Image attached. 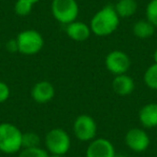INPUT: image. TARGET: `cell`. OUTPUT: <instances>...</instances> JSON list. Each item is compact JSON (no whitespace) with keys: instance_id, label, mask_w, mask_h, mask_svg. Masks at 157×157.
Masks as SVG:
<instances>
[{"instance_id":"obj_1","label":"cell","mask_w":157,"mask_h":157,"mask_svg":"<svg viewBox=\"0 0 157 157\" xmlns=\"http://www.w3.org/2000/svg\"><path fill=\"white\" fill-rule=\"evenodd\" d=\"M120 25V16L114 6H105L101 8L90 21V30L98 37H107L113 33Z\"/></svg>"},{"instance_id":"obj_2","label":"cell","mask_w":157,"mask_h":157,"mask_svg":"<svg viewBox=\"0 0 157 157\" xmlns=\"http://www.w3.org/2000/svg\"><path fill=\"white\" fill-rule=\"evenodd\" d=\"M23 132L18 127L10 123L0 124V152L14 154L22 150Z\"/></svg>"},{"instance_id":"obj_3","label":"cell","mask_w":157,"mask_h":157,"mask_svg":"<svg viewBox=\"0 0 157 157\" xmlns=\"http://www.w3.org/2000/svg\"><path fill=\"white\" fill-rule=\"evenodd\" d=\"M15 39L18 44V53L27 56L38 54L44 46V39L42 35L33 29L22 31Z\"/></svg>"},{"instance_id":"obj_4","label":"cell","mask_w":157,"mask_h":157,"mask_svg":"<svg viewBox=\"0 0 157 157\" xmlns=\"http://www.w3.org/2000/svg\"><path fill=\"white\" fill-rule=\"evenodd\" d=\"M45 146L53 155H66L71 146L68 132L63 128H53L45 136Z\"/></svg>"},{"instance_id":"obj_5","label":"cell","mask_w":157,"mask_h":157,"mask_svg":"<svg viewBox=\"0 0 157 157\" xmlns=\"http://www.w3.org/2000/svg\"><path fill=\"white\" fill-rule=\"evenodd\" d=\"M51 10L57 22L63 25L76 21L78 15V5L76 0H53Z\"/></svg>"},{"instance_id":"obj_6","label":"cell","mask_w":157,"mask_h":157,"mask_svg":"<svg viewBox=\"0 0 157 157\" xmlns=\"http://www.w3.org/2000/svg\"><path fill=\"white\" fill-rule=\"evenodd\" d=\"M73 132L76 139L82 142H90L96 138L97 124L92 116L81 114L73 123Z\"/></svg>"},{"instance_id":"obj_7","label":"cell","mask_w":157,"mask_h":157,"mask_svg":"<svg viewBox=\"0 0 157 157\" xmlns=\"http://www.w3.org/2000/svg\"><path fill=\"white\" fill-rule=\"evenodd\" d=\"M130 66V57L123 51H112L105 57V67L114 75L127 73Z\"/></svg>"},{"instance_id":"obj_8","label":"cell","mask_w":157,"mask_h":157,"mask_svg":"<svg viewBox=\"0 0 157 157\" xmlns=\"http://www.w3.org/2000/svg\"><path fill=\"white\" fill-rule=\"evenodd\" d=\"M150 137L147 132L141 128L129 129L125 136V143L131 151L136 153H142L146 151L150 146Z\"/></svg>"},{"instance_id":"obj_9","label":"cell","mask_w":157,"mask_h":157,"mask_svg":"<svg viewBox=\"0 0 157 157\" xmlns=\"http://www.w3.org/2000/svg\"><path fill=\"white\" fill-rule=\"evenodd\" d=\"M115 150L111 141L105 138H98L90 141L86 157H115Z\"/></svg>"},{"instance_id":"obj_10","label":"cell","mask_w":157,"mask_h":157,"mask_svg":"<svg viewBox=\"0 0 157 157\" xmlns=\"http://www.w3.org/2000/svg\"><path fill=\"white\" fill-rule=\"evenodd\" d=\"M55 96V88L51 82L40 81L31 88V98L38 103H46Z\"/></svg>"},{"instance_id":"obj_11","label":"cell","mask_w":157,"mask_h":157,"mask_svg":"<svg viewBox=\"0 0 157 157\" xmlns=\"http://www.w3.org/2000/svg\"><path fill=\"white\" fill-rule=\"evenodd\" d=\"M65 30L70 39L78 42H83L87 40L92 33L90 27L87 24L83 22H78V21H74V22L66 25Z\"/></svg>"},{"instance_id":"obj_12","label":"cell","mask_w":157,"mask_h":157,"mask_svg":"<svg viewBox=\"0 0 157 157\" xmlns=\"http://www.w3.org/2000/svg\"><path fill=\"white\" fill-rule=\"evenodd\" d=\"M112 88L114 93L120 96H128L135 90V82L131 76L125 74L115 75L112 82Z\"/></svg>"},{"instance_id":"obj_13","label":"cell","mask_w":157,"mask_h":157,"mask_svg":"<svg viewBox=\"0 0 157 157\" xmlns=\"http://www.w3.org/2000/svg\"><path fill=\"white\" fill-rule=\"evenodd\" d=\"M139 121L145 128L157 127V103L151 102L143 105L139 111Z\"/></svg>"},{"instance_id":"obj_14","label":"cell","mask_w":157,"mask_h":157,"mask_svg":"<svg viewBox=\"0 0 157 157\" xmlns=\"http://www.w3.org/2000/svg\"><path fill=\"white\" fill-rule=\"evenodd\" d=\"M114 9L120 18L130 17L137 12L138 3L136 0H118L114 6Z\"/></svg>"},{"instance_id":"obj_15","label":"cell","mask_w":157,"mask_h":157,"mask_svg":"<svg viewBox=\"0 0 157 157\" xmlns=\"http://www.w3.org/2000/svg\"><path fill=\"white\" fill-rule=\"evenodd\" d=\"M156 27L150 23L147 20H142L137 22L133 25V35L139 39H148V38L153 37L155 33Z\"/></svg>"},{"instance_id":"obj_16","label":"cell","mask_w":157,"mask_h":157,"mask_svg":"<svg viewBox=\"0 0 157 157\" xmlns=\"http://www.w3.org/2000/svg\"><path fill=\"white\" fill-rule=\"evenodd\" d=\"M143 80L148 88L157 90V63H153L146 69Z\"/></svg>"},{"instance_id":"obj_17","label":"cell","mask_w":157,"mask_h":157,"mask_svg":"<svg viewBox=\"0 0 157 157\" xmlns=\"http://www.w3.org/2000/svg\"><path fill=\"white\" fill-rule=\"evenodd\" d=\"M40 146V137L35 132H23L22 137V148L38 147Z\"/></svg>"},{"instance_id":"obj_18","label":"cell","mask_w":157,"mask_h":157,"mask_svg":"<svg viewBox=\"0 0 157 157\" xmlns=\"http://www.w3.org/2000/svg\"><path fill=\"white\" fill-rule=\"evenodd\" d=\"M33 3L27 0H17L14 5V12L18 16H27L31 13L33 8Z\"/></svg>"},{"instance_id":"obj_19","label":"cell","mask_w":157,"mask_h":157,"mask_svg":"<svg viewBox=\"0 0 157 157\" xmlns=\"http://www.w3.org/2000/svg\"><path fill=\"white\" fill-rule=\"evenodd\" d=\"M18 157H48V154L45 150L38 146V147L22 148L20 151Z\"/></svg>"},{"instance_id":"obj_20","label":"cell","mask_w":157,"mask_h":157,"mask_svg":"<svg viewBox=\"0 0 157 157\" xmlns=\"http://www.w3.org/2000/svg\"><path fill=\"white\" fill-rule=\"evenodd\" d=\"M146 20L157 28V0H151L146 6Z\"/></svg>"},{"instance_id":"obj_21","label":"cell","mask_w":157,"mask_h":157,"mask_svg":"<svg viewBox=\"0 0 157 157\" xmlns=\"http://www.w3.org/2000/svg\"><path fill=\"white\" fill-rule=\"evenodd\" d=\"M10 97V87L5 82L0 81V103H3Z\"/></svg>"},{"instance_id":"obj_22","label":"cell","mask_w":157,"mask_h":157,"mask_svg":"<svg viewBox=\"0 0 157 157\" xmlns=\"http://www.w3.org/2000/svg\"><path fill=\"white\" fill-rule=\"evenodd\" d=\"M6 50L9 53H12V54H15V53H18V44L16 39H11L6 43Z\"/></svg>"},{"instance_id":"obj_23","label":"cell","mask_w":157,"mask_h":157,"mask_svg":"<svg viewBox=\"0 0 157 157\" xmlns=\"http://www.w3.org/2000/svg\"><path fill=\"white\" fill-rule=\"evenodd\" d=\"M153 59H154V63H157V48L153 53Z\"/></svg>"},{"instance_id":"obj_24","label":"cell","mask_w":157,"mask_h":157,"mask_svg":"<svg viewBox=\"0 0 157 157\" xmlns=\"http://www.w3.org/2000/svg\"><path fill=\"white\" fill-rule=\"evenodd\" d=\"M48 157H65V155H53V154H51V155H48Z\"/></svg>"},{"instance_id":"obj_25","label":"cell","mask_w":157,"mask_h":157,"mask_svg":"<svg viewBox=\"0 0 157 157\" xmlns=\"http://www.w3.org/2000/svg\"><path fill=\"white\" fill-rule=\"evenodd\" d=\"M27 1H29V2L33 3V5H36V3H38L40 1V0H27Z\"/></svg>"},{"instance_id":"obj_26","label":"cell","mask_w":157,"mask_h":157,"mask_svg":"<svg viewBox=\"0 0 157 157\" xmlns=\"http://www.w3.org/2000/svg\"><path fill=\"white\" fill-rule=\"evenodd\" d=\"M115 157H126V156H124V155H117V156H115Z\"/></svg>"}]
</instances>
